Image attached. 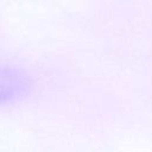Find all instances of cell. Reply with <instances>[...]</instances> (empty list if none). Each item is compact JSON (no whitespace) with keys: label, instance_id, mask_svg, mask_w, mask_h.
Wrapping results in <instances>:
<instances>
[{"label":"cell","instance_id":"6da1fadb","mask_svg":"<svg viewBox=\"0 0 152 152\" xmlns=\"http://www.w3.org/2000/svg\"><path fill=\"white\" fill-rule=\"evenodd\" d=\"M32 84L27 70L14 64L0 63V106L24 97L30 93Z\"/></svg>","mask_w":152,"mask_h":152}]
</instances>
